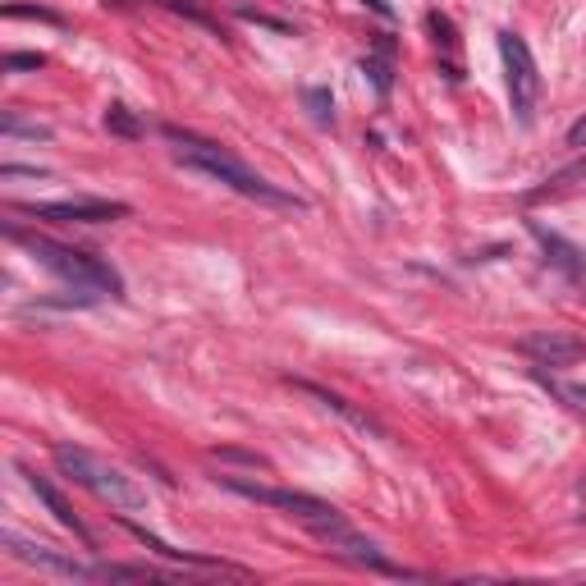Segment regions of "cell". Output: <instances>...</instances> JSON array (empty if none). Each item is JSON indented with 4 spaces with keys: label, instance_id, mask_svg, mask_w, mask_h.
I'll list each match as a JSON object with an SVG mask.
<instances>
[{
    "label": "cell",
    "instance_id": "cell-1",
    "mask_svg": "<svg viewBox=\"0 0 586 586\" xmlns=\"http://www.w3.org/2000/svg\"><path fill=\"white\" fill-rule=\"evenodd\" d=\"M165 142L174 147V156L184 165H193V170H202L207 179H220L225 188H234L239 197H252V202H266V207H284V211H307V197L289 193V188L280 184H266L261 174H252L248 165L239 161V156L229 152V147H220V142L211 138H197V133L188 129H174V124H165Z\"/></svg>",
    "mask_w": 586,
    "mask_h": 586
},
{
    "label": "cell",
    "instance_id": "cell-2",
    "mask_svg": "<svg viewBox=\"0 0 586 586\" xmlns=\"http://www.w3.org/2000/svg\"><path fill=\"white\" fill-rule=\"evenodd\" d=\"M5 234L33 252L37 266H46L51 275H60L65 284H74V289L124 298V280H120V271H115L110 261L92 257V252H83V248H69V243H60V239H46V234H28V229H19V225H5Z\"/></svg>",
    "mask_w": 586,
    "mask_h": 586
},
{
    "label": "cell",
    "instance_id": "cell-3",
    "mask_svg": "<svg viewBox=\"0 0 586 586\" xmlns=\"http://www.w3.org/2000/svg\"><path fill=\"white\" fill-rule=\"evenodd\" d=\"M51 458L55 467H60V477L74 481V486L92 490L101 504H110V509H124V513H142L147 509V490L133 486V477H124L115 463H106V458H97L92 449L83 445H51Z\"/></svg>",
    "mask_w": 586,
    "mask_h": 586
},
{
    "label": "cell",
    "instance_id": "cell-4",
    "mask_svg": "<svg viewBox=\"0 0 586 586\" xmlns=\"http://www.w3.org/2000/svg\"><path fill=\"white\" fill-rule=\"evenodd\" d=\"M500 60H504V78H509V106H513V120L522 129L536 124V101H541V69L532 60V46L522 42L513 28H504L500 37Z\"/></svg>",
    "mask_w": 586,
    "mask_h": 586
},
{
    "label": "cell",
    "instance_id": "cell-5",
    "mask_svg": "<svg viewBox=\"0 0 586 586\" xmlns=\"http://www.w3.org/2000/svg\"><path fill=\"white\" fill-rule=\"evenodd\" d=\"M220 486L234 490V495H243V500L252 504H266V509H284L289 518H298L312 532V527H321V522L339 518L335 504L316 500V495H307V490H284V486H261V481H248V477H234V472H220Z\"/></svg>",
    "mask_w": 586,
    "mask_h": 586
},
{
    "label": "cell",
    "instance_id": "cell-6",
    "mask_svg": "<svg viewBox=\"0 0 586 586\" xmlns=\"http://www.w3.org/2000/svg\"><path fill=\"white\" fill-rule=\"evenodd\" d=\"M312 536L321 545H326L335 559H348V564H358V568H371V573H385V577H408L394 559H385V550H380L376 541H367V536L353 527V522L339 513V518L321 522V527H312Z\"/></svg>",
    "mask_w": 586,
    "mask_h": 586
},
{
    "label": "cell",
    "instance_id": "cell-7",
    "mask_svg": "<svg viewBox=\"0 0 586 586\" xmlns=\"http://www.w3.org/2000/svg\"><path fill=\"white\" fill-rule=\"evenodd\" d=\"M19 216L33 220H55V225H106V220H124L129 207L124 202H106V197H74V202H23L14 207Z\"/></svg>",
    "mask_w": 586,
    "mask_h": 586
},
{
    "label": "cell",
    "instance_id": "cell-8",
    "mask_svg": "<svg viewBox=\"0 0 586 586\" xmlns=\"http://www.w3.org/2000/svg\"><path fill=\"white\" fill-rule=\"evenodd\" d=\"M0 545H5L14 559H23V564L42 568V573L74 577V582H87V577H97V564H83V559H74V554L55 550V545H46V541H28V536H19V532H5V536H0Z\"/></svg>",
    "mask_w": 586,
    "mask_h": 586
},
{
    "label": "cell",
    "instance_id": "cell-9",
    "mask_svg": "<svg viewBox=\"0 0 586 586\" xmlns=\"http://www.w3.org/2000/svg\"><path fill=\"white\" fill-rule=\"evenodd\" d=\"M518 353L532 358L536 367H573V362L586 358V339L582 335H568V330H532V335L518 339Z\"/></svg>",
    "mask_w": 586,
    "mask_h": 586
},
{
    "label": "cell",
    "instance_id": "cell-10",
    "mask_svg": "<svg viewBox=\"0 0 586 586\" xmlns=\"http://www.w3.org/2000/svg\"><path fill=\"white\" fill-rule=\"evenodd\" d=\"M289 385H298V390L307 394V399H316L321 408H330L335 417H344L353 431H362V435H376V440H390V426L385 422H376V417L367 413V408H358V403H348L344 394H335V390H326V385H312V380H289Z\"/></svg>",
    "mask_w": 586,
    "mask_h": 586
},
{
    "label": "cell",
    "instance_id": "cell-11",
    "mask_svg": "<svg viewBox=\"0 0 586 586\" xmlns=\"http://www.w3.org/2000/svg\"><path fill=\"white\" fill-rule=\"evenodd\" d=\"M532 234H536V243L545 248V261H550L554 271H564L568 280H582V275H586V252L577 248V243H568L564 234L545 229L541 220H532Z\"/></svg>",
    "mask_w": 586,
    "mask_h": 586
},
{
    "label": "cell",
    "instance_id": "cell-12",
    "mask_svg": "<svg viewBox=\"0 0 586 586\" xmlns=\"http://www.w3.org/2000/svg\"><path fill=\"white\" fill-rule=\"evenodd\" d=\"M23 477H28V486H33V495H37V500H42L46 509H51V518L60 522L65 532H74L78 541H83L87 550H92V532H87V527H83V518H78L74 509H69V500H65V495H60V490H55L46 477H37V472H28V467H23Z\"/></svg>",
    "mask_w": 586,
    "mask_h": 586
},
{
    "label": "cell",
    "instance_id": "cell-13",
    "mask_svg": "<svg viewBox=\"0 0 586 586\" xmlns=\"http://www.w3.org/2000/svg\"><path fill=\"white\" fill-rule=\"evenodd\" d=\"M120 527L133 536V541H142L147 550H156L161 559H174V564H197V568H229V573H239L234 564H225V559H207V554H188V550H174V545H165L161 536H152L147 527H138V522H129V518H120Z\"/></svg>",
    "mask_w": 586,
    "mask_h": 586
},
{
    "label": "cell",
    "instance_id": "cell-14",
    "mask_svg": "<svg viewBox=\"0 0 586 586\" xmlns=\"http://www.w3.org/2000/svg\"><path fill=\"white\" fill-rule=\"evenodd\" d=\"M532 376H536V385H545L559 403H568L573 413H586V385H573V380L554 376V371H545V367H532Z\"/></svg>",
    "mask_w": 586,
    "mask_h": 586
},
{
    "label": "cell",
    "instance_id": "cell-15",
    "mask_svg": "<svg viewBox=\"0 0 586 586\" xmlns=\"http://www.w3.org/2000/svg\"><path fill=\"white\" fill-rule=\"evenodd\" d=\"M390 55H394L390 42H380L371 55H362V74L376 83L380 97H390V87H394V65H390Z\"/></svg>",
    "mask_w": 586,
    "mask_h": 586
},
{
    "label": "cell",
    "instance_id": "cell-16",
    "mask_svg": "<svg viewBox=\"0 0 586 586\" xmlns=\"http://www.w3.org/2000/svg\"><path fill=\"white\" fill-rule=\"evenodd\" d=\"M577 184H586V161H577V165H568V170H559L554 179H545L536 193H527V202H545V197H559V193H568V188H577Z\"/></svg>",
    "mask_w": 586,
    "mask_h": 586
},
{
    "label": "cell",
    "instance_id": "cell-17",
    "mask_svg": "<svg viewBox=\"0 0 586 586\" xmlns=\"http://www.w3.org/2000/svg\"><path fill=\"white\" fill-rule=\"evenodd\" d=\"M101 124H106V129L115 133V138H129V142H138V138H142V120L133 115L129 106H120V101H115V106H106Z\"/></svg>",
    "mask_w": 586,
    "mask_h": 586
},
{
    "label": "cell",
    "instance_id": "cell-18",
    "mask_svg": "<svg viewBox=\"0 0 586 586\" xmlns=\"http://www.w3.org/2000/svg\"><path fill=\"white\" fill-rule=\"evenodd\" d=\"M0 133H5V138H33V142L51 138V129H46V124H28L19 110H5V115H0Z\"/></svg>",
    "mask_w": 586,
    "mask_h": 586
},
{
    "label": "cell",
    "instance_id": "cell-19",
    "mask_svg": "<svg viewBox=\"0 0 586 586\" xmlns=\"http://www.w3.org/2000/svg\"><path fill=\"white\" fill-rule=\"evenodd\" d=\"M303 106H307V115H312L321 129H330V124H335V101H330L326 87H307V92H303Z\"/></svg>",
    "mask_w": 586,
    "mask_h": 586
},
{
    "label": "cell",
    "instance_id": "cell-20",
    "mask_svg": "<svg viewBox=\"0 0 586 586\" xmlns=\"http://www.w3.org/2000/svg\"><path fill=\"white\" fill-rule=\"evenodd\" d=\"M161 5L165 10H174V14H184V19H193V23H202V28H220L207 0H161Z\"/></svg>",
    "mask_w": 586,
    "mask_h": 586
},
{
    "label": "cell",
    "instance_id": "cell-21",
    "mask_svg": "<svg viewBox=\"0 0 586 586\" xmlns=\"http://www.w3.org/2000/svg\"><path fill=\"white\" fill-rule=\"evenodd\" d=\"M426 23H431V33H435V42L445 46V51H454V46H458V37H454V23H449V19H445V14H440V10H431V14H426Z\"/></svg>",
    "mask_w": 586,
    "mask_h": 586
},
{
    "label": "cell",
    "instance_id": "cell-22",
    "mask_svg": "<svg viewBox=\"0 0 586 586\" xmlns=\"http://www.w3.org/2000/svg\"><path fill=\"white\" fill-rule=\"evenodd\" d=\"M42 65H46L42 51H10L5 55V69H10V74H19V69H42Z\"/></svg>",
    "mask_w": 586,
    "mask_h": 586
},
{
    "label": "cell",
    "instance_id": "cell-23",
    "mask_svg": "<svg viewBox=\"0 0 586 586\" xmlns=\"http://www.w3.org/2000/svg\"><path fill=\"white\" fill-rule=\"evenodd\" d=\"M5 19H42V23H60V14L42 10V5H5Z\"/></svg>",
    "mask_w": 586,
    "mask_h": 586
},
{
    "label": "cell",
    "instance_id": "cell-24",
    "mask_svg": "<svg viewBox=\"0 0 586 586\" xmlns=\"http://www.w3.org/2000/svg\"><path fill=\"white\" fill-rule=\"evenodd\" d=\"M216 458H234V463H252V467H266L261 454H248V449H216Z\"/></svg>",
    "mask_w": 586,
    "mask_h": 586
},
{
    "label": "cell",
    "instance_id": "cell-25",
    "mask_svg": "<svg viewBox=\"0 0 586 586\" xmlns=\"http://www.w3.org/2000/svg\"><path fill=\"white\" fill-rule=\"evenodd\" d=\"M0 179H46V170H28V165H0Z\"/></svg>",
    "mask_w": 586,
    "mask_h": 586
},
{
    "label": "cell",
    "instance_id": "cell-26",
    "mask_svg": "<svg viewBox=\"0 0 586 586\" xmlns=\"http://www.w3.org/2000/svg\"><path fill=\"white\" fill-rule=\"evenodd\" d=\"M568 147H577V152H586V115L573 124V129H568Z\"/></svg>",
    "mask_w": 586,
    "mask_h": 586
},
{
    "label": "cell",
    "instance_id": "cell-27",
    "mask_svg": "<svg viewBox=\"0 0 586 586\" xmlns=\"http://www.w3.org/2000/svg\"><path fill=\"white\" fill-rule=\"evenodd\" d=\"M362 5H371V10H376L380 19H394V10H390V5H385V0H362Z\"/></svg>",
    "mask_w": 586,
    "mask_h": 586
},
{
    "label": "cell",
    "instance_id": "cell-28",
    "mask_svg": "<svg viewBox=\"0 0 586 586\" xmlns=\"http://www.w3.org/2000/svg\"><path fill=\"white\" fill-rule=\"evenodd\" d=\"M106 5H120V10H129V5H133V0H106Z\"/></svg>",
    "mask_w": 586,
    "mask_h": 586
}]
</instances>
